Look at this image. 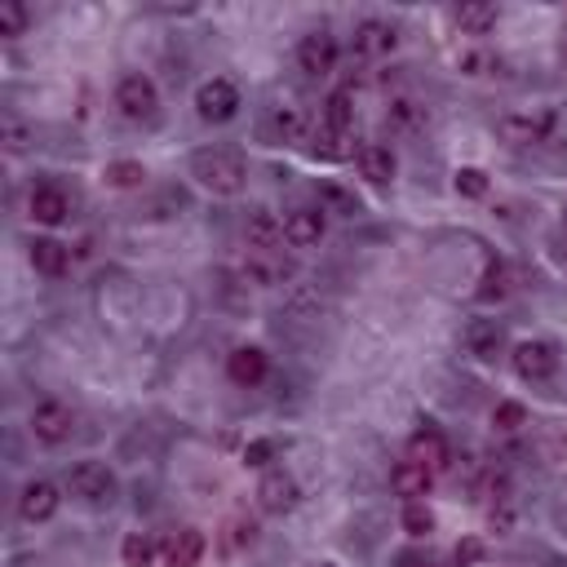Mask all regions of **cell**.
<instances>
[{"label":"cell","mask_w":567,"mask_h":567,"mask_svg":"<svg viewBox=\"0 0 567 567\" xmlns=\"http://www.w3.org/2000/svg\"><path fill=\"white\" fill-rule=\"evenodd\" d=\"M191 178H195L204 191H213V195H240L249 169H244V156H240V152L204 147V152L191 156Z\"/></svg>","instance_id":"6da1fadb"},{"label":"cell","mask_w":567,"mask_h":567,"mask_svg":"<svg viewBox=\"0 0 567 567\" xmlns=\"http://www.w3.org/2000/svg\"><path fill=\"white\" fill-rule=\"evenodd\" d=\"M67 487H71V496H76V502H85V506H94V510L111 506L116 492H120L116 474H111L102 461H76V466L67 470Z\"/></svg>","instance_id":"7a4b0ae2"},{"label":"cell","mask_w":567,"mask_h":567,"mask_svg":"<svg viewBox=\"0 0 567 567\" xmlns=\"http://www.w3.org/2000/svg\"><path fill=\"white\" fill-rule=\"evenodd\" d=\"M116 107H120V116L133 120V124L156 120V116H160V89H156V81H152V76H124V81L116 85Z\"/></svg>","instance_id":"3957f363"},{"label":"cell","mask_w":567,"mask_h":567,"mask_svg":"<svg viewBox=\"0 0 567 567\" xmlns=\"http://www.w3.org/2000/svg\"><path fill=\"white\" fill-rule=\"evenodd\" d=\"M240 89H236V81H227V76H213V81H204L200 89H195V111H200V120L204 124H227V120H236L240 116Z\"/></svg>","instance_id":"277c9868"},{"label":"cell","mask_w":567,"mask_h":567,"mask_svg":"<svg viewBox=\"0 0 567 567\" xmlns=\"http://www.w3.org/2000/svg\"><path fill=\"white\" fill-rule=\"evenodd\" d=\"M71 431H76V412H71L62 399H40L32 408V435H36V444L58 448V444L71 439Z\"/></svg>","instance_id":"5b68a950"},{"label":"cell","mask_w":567,"mask_h":567,"mask_svg":"<svg viewBox=\"0 0 567 567\" xmlns=\"http://www.w3.org/2000/svg\"><path fill=\"white\" fill-rule=\"evenodd\" d=\"M510 364H515V373L523 382H550L558 373V346H550V341H523V346H515Z\"/></svg>","instance_id":"8992f818"},{"label":"cell","mask_w":567,"mask_h":567,"mask_svg":"<svg viewBox=\"0 0 567 567\" xmlns=\"http://www.w3.org/2000/svg\"><path fill=\"white\" fill-rule=\"evenodd\" d=\"M550 129H554V111H523V116H506L496 124V133L510 147H536V142L550 137Z\"/></svg>","instance_id":"52a82bcc"},{"label":"cell","mask_w":567,"mask_h":567,"mask_svg":"<svg viewBox=\"0 0 567 567\" xmlns=\"http://www.w3.org/2000/svg\"><path fill=\"white\" fill-rule=\"evenodd\" d=\"M302 502V487L293 474H284V470H270L262 483H257V506L266 515H293Z\"/></svg>","instance_id":"ba28073f"},{"label":"cell","mask_w":567,"mask_h":567,"mask_svg":"<svg viewBox=\"0 0 567 567\" xmlns=\"http://www.w3.org/2000/svg\"><path fill=\"white\" fill-rule=\"evenodd\" d=\"M58 506H62V496H58V487L49 479H32L19 492V519L23 523H45V519L58 515Z\"/></svg>","instance_id":"9c48e42d"},{"label":"cell","mask_w":567,"mask_h":567,"mask_svg":"<svg viewBox=\"0 0 567 567\" xmlns=\"http://www.w3.org/2000/svg\"><path fill=\"white\" fill-rule=\"evenodd\" d=\"M461 341H466V354H474L479 364H492L496 354L506 350V328L496 324V319H470L466 333H461Z\"/></svg>","instance_id":"30bf717a"},{"label":"cell","mask_w":567,"mask_h":567,"mask_svg":"<svg viewBox=\"0 0 567 567\" xmlns=\"http://www.w3.org/2000/svg\"><path fill=\"white\" fill-rule=\"evenodd\" d=\"M244 279H253L257 289H279V284L293 279V262L284 257V249H275V253H249Z\"/></svg>","instance_id":"8fae6325"},{"label":"cell","mask_w":567,"mask_h":567,"mask_svg":"<svg viewBox=\"0 0 567 567\" xmlns=\"http://www.w3.org/2000/svg\"><path fill=\"white\" fill-rule=\"evenodd\" d=\"M395 45H399V36L382 19H364L360 27H354V36H350V49L360 58H386V53H395Z\"/></svg>","instance_id":"7c38bea8"},{"label":"cell","mask_w":567,"mask_h":567,"mask_svg":"<svg viewBox=\"0 0 567 567\" xmlns=\"http://www.w3.org/2000/svg\"><path fill=\"white\" fill-rule=\"evenodd\" d=\"M328 222H324V208H293L289 218H284V240L293 249H315L324 240Z\"/></svg>","instance_id":"4fadbf2b"},{"label":"cell","mask_w":567,"mask_h":567,"mask_svg":"<svg viewBox=\"0 0 567 567\" xmlns=\"http://www.w3.org/2000/svg\"><path fill=\"white\" fill-rule=\"evenodd\" d=\"M298 67L306 71V76H328V71L337 67V40H333L328 32L302 36V45H298Z\"/></svg>","instance_id":"5bb4252c"},{"label":"cell","mask_w":567,"mask_h":567,"mask_svg":"<svg viewBox=\"0 0 567 567\" xmlns=\"http://www.w3.org/2000/svg\"><path fill=\"white\" fill-rule=\"evenodd\" d=\"M408 457H412V461H421L431 474H439V470H448V466H453V448H448V439L435 431V425H425V431H417V435H412Z\"/></svg>","instance_id":"9a60e30c"},{"label":"cell","mask_w":567,"mask_h":567,"mask_svg":"<svg viewBox=\"0 0 567 567\" xmlns=\"http://www.w3.org/2000/svg\"><path fill=\"white\" fill-rule=\"evenodd\" d=\"M266 369H270V360H266L262 346H240V350L227 354V377H231L236 386H262V382H266Z\"/></svg>","instance_id":"2e32d148"},{"label":"cell","mask_w":567,"mask_h":567,"mask_svg":"<svg viewBox=\"0 0 567 567\" xmlns=\"http://www.w3.org/2000/svg\"><path fill=\"white\" fill-rule=\"evenodd\" d=\"M27 213H32V218H36L40 227H58V222H67L71 200H67V191H62V186L40 182V186L32 191V200H27Z\"/></svg>","instance_id":"e0dca14e"},{"label":"cell","mask_w":567,"mask_h":567,"mask_svg":"<svg viewBox=\"0 0 567 567\" xmlns=\"http://www.w3.org/2000/svg\"><path fill=\"white\" fill-rule=\"evenodd\" d=\"M244 240H249L253 253H275L284 244V222L275 218L270 208H253L249 222H244Z\"/></svg>","instance_id":"ac0fdd59"},{"label":"cell","mask_w":567,"mask_h":567,"mask_svg":"<svg viewBox=\"0 0 567 567\" xmlns=\"http://www.w3.org/2000/svg\"><path fill=\"white\" fill-rule=\"evenodd\" d=\"M354 165H360V173L373 182V186H390L395 182V152L382 147V142H364L360 152H354Z\"/></svg>","instance_id":"d6986e66"},{"label":"cell","mask_w":567,"mask_h":567,"mask_svg":"<svg viewBox=\"0 0 567 567\" xmlns=\"http://www.w3.org/2000/svg\"><path fill=\"white\" fill-rule=\"evenodd\" d=\"M431 483H435V474L425 470L421 461H412V457H403L390 470V487L403 496V502H421V496H431Z\"/></svg>","instance_id":"ffe728a7"},{"label":"cell","mask_w":567,"mask_h":567,"mask_svg":"<svg viewBox=\"0 0 567 567\" xmlns=\"http://www.w3.org/2000/svg\"><path fill=\"white\" fill-rule=\"evenodd\" d=\"M386 124H390L395 133H421L425 124H431V107L417 102V98H408V94H399V98H390V107H386Z\"/></svg>","instance_id":"44dd1931"},{"label":"cell","mask_w":567,"mask_h":567,"mask_svg":"<svg viewBox=\"0 0 567 567\" xmlns=\"http://www.w3.org/2000/svg\"><path fill=\"white\" fill-rule=\"evenodd\" d=\"M200 558H204V532L178 528L165 541V567H200Z\"/></svg>","instance_id":"7402d4cb"},{"label":"cell","mask_w":567,"mask_h":567,"mask_svg":"<svg viewBox=\"0 0 567 567\" xmlns=\"http://www.w3.org/2000/svg\"><path fill=\"white\" fill-rule=\"evenodd\" d=\"M32 266L40 275H49V279H62L71 270V253L58 240H32Z\"/></svg>","instance_id":"603a6c76"},{"label":"cell","mask_w":567,"mask_h":567,"mask_svg":"<svg viewBox=\"0 0 567 567\" xmlns=\"http://www.w3.org/2000/svg\"><path fill=\"white\" fill-rule=\"evenodd\" d=\"M266 133L270 137H279V142H293V137H302L306 133V116H302V107H270V116H266Z\"/></svg>","instance_id":"cb8c5ba5"},{"label":"cell","mask_w":567,"mask_h":567,"mask_svg":"<svg viewBox=\"0 0 567 567\" xmlns=\"http://www.w3.org/2000/svg\"><path fill=\"white\" fill-rule=\"evenodd\" d=\"M457 27L461 36H487L496 27V5H483V0H470V5L457 10Z\"/></svg>","instance_id":"d4e9b609"},{"label":"cell","mask_w":567,"mask_h":567,"mask_svg":"<svg viewBox=\"0 0 567 567\" xmlns=\"http://www.w3.org/2000/svg\"><path fill=\"white\" fill-rule=\"evenodd\" d=\"M354 133H337V129H315V142H311V152L319 156V160H346V156H354V142H350Z\"/></svg>","instance_id":"484cf974"},{"label":"cell","mask_w":567,"mask_h":567,"mask_svg":"<svg viewBox=\"0 0 567 567\" xmlns=\"http://www.w3.org/2000/svg\"><path fill=\"white\" fill-rule=\"evenodd\" d=\"M324 129L354 133V98H350V89H337V94L324 102Z\"/></svg>","instance_id":"4316f807"},{"label":"cell","mask_w":567,"mask_h":567,"mask_svg":"<svg viewBox=\"0 0 567 567\" xmlns=\"http://www.w3.org/2000/svg\"><path fill=\"white\" fill-rule=\"evenodd\" d=\"M510 293V270L506 262H487L483 270V289H479V302H502Z\"/></svg>","instance_id":"83f0119b"},{"label":"cell","mask_w":567,"mask_h":567,"mask_svg":"<svg viewBox=\"0 0 567 567\" xmlns=\"http://www.w3.org/2000/svg\"><path fill=\"white\" fill-rule=\"evenodd\" d=\"M120 558H124V567H152V563H156V545H152V536L129 532L124 545H120Z\"/></svg>","instance_id":"f1b7e54d"},{"label":"cell","mask_w":567,"mask_h":567,"mask_svg":"<svg viewBox=\"0 0 567 567\" xmlns=\"http://www.w3.org/2000/svg\"><path fill=\"white\" fill-rule=\"evenodd\" d=\"M253 536H257V528H253V519H244V515H236V519H227V528H222V554H236V550H244V545H253Z\"/></svg>","instance_id":"f546056e"},{"label":"cell","mask_w":567,"mask_h":567,"mask_svg":"<svg viewBox=\"0 0 567 567\" xmlns=\"http://www.w3.org/2000/svg\"><path fill=\"white\" fill-rule=\"evenodd\" d=\"M403 532H408V536H431V532H435L431 506H425V502H408V506H403Z\"/></svg>","instance_id":"4dcf8cb0"},{"label":"cell","mask_w":567,"mask_h":567,"mask_svg":"<svg viewBox=\"0 0 567 567\" xmlns=\"http://www.w3.org/2000/svg\"><path fill=\"white\" fill-rule=\"evenodd\" d=\"M107 186H142V182H147V169H142L137 160H116V165H107Z\"/></svg>","instance_id":"1f68e13d"},{"label":"cell","mask_w":567,"mask_h":567,"mask_svg":"<svg viewBox=\"0 0 567 567\" xmlns=\"http://www.w3.org/2000/svg\"><path fill=\"white\" fill-rule=\"evenodd\" d=\"M27 23H32V14L19 5V0H5V5H0V36L5 40H19L27 32Z\"/></svg>","instance_id":"d6a6232c"},{"label":"cell","mask_w":567,"mask_h":567,"mask_svg":"<svg viewBox=\"0 0 567 567\" xmlns=\"http://www.w3.org/2000/svg\"><path fill=\"white\" fill-rule=\"evenodd\" d=\"M0 142H5V152H10V156H23V152H27V142H32V129H27L23 120L5 116V129H0Z\"/></svg>","instance_id":"836d02e7"},{"label":"cell","mask_w":567,"mask_h":567,"mask_svg":"<svg viewBox=\"0 0 567 567\" xmlns=\"http://www.w3.org/2000/svg\"><path fill=\"white\" fill-rule=\"evenodd\" d=\"M453 186H457V195H466V200H483V195H487V173H483V169H457Z\"/></svg>","instance_id":"e575fe53"},{"label":"cell","mask_w":567,"mask_h":567,"mask_svg":"<svg viewBox=\"0 0 567 567\" xmlns=\"http://www.w3.org/2000/svg\"><path fill=\"white\" fill-rule=\"evenodd\" d=\"M457 67L466 71V76H487V71H496V67H502V62H496L487 49H466L461 58H457Z\"/></svg>","instance_id":"d590c367"},{"label":"cell","mask_w":567,"mask_h":567,"mask_svg":"<svg viewBox=\"0 0 567 567\" xmlns=\"http://www.w3.org/2000/svg\"><path fill=\"white\" fill-rule=\"evenodd\" d=\"M492 425L496 431H519V425H528V408L523 403H496Z\"/></svg>","instance_id":"8d00e7d4"},{"label":"cell","mask_w":567,"mask_h":567,"mask_svg":"<svg viewBox=\"0 0 567 567\" xmlns=\"http://www.w3.org/2000/svg\"><path fill=\"white\" fill-rule=\"evenodd\" d=\"M270 457H275V444H270V439H253V444L244 448V466H270Z\"/></svg>","instance_id":"74e56055"},{"label":"cell","mask_w":567,"mask_h":567,"mask_svg":"<svg viewBox=\"0 0 567 567\" xmlns=\"http://www.w3.org/2000/svg\"><path fill=\"white\" fill-rule=\"evenodd\" d=\"M479 558H483V545H479V541H461V545L453 550V563H457V567H470V563H479Z\"/></svg>","instance_id":"f35d334b"},{"label":"cell","mask_w":567,"mask_h":567,"mask_svg":"<svg viewBox=\"0 0 567 567\" xmlns=\"http://www.w3.org/2000/svg\"><path fill=\"white\" fill-rule=\"evenodd\" d=\"M563 257H567V222H563Z\"/></svg>","instance_id":"ab89813d"},{"label":"cell","mask_w":567,"mask_h":567,"mask_svg":"<svg viewBox=\"0 0 567 567\" xmlns=\"http://www.w3.org/2000/svg\"><path fill=\"white\" fill-rule=\"evenodd\" d=\"M408 567H431V563H408Z\"/></svg>","instance_id":"60d3db41"}]
</instances>
